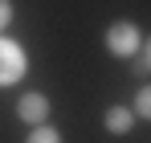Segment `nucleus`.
Returning <instances> with one entry per match:
<instances>
[{
    "label": "nucleus",
    "instance_id": "1",
    "mask_svg": "<svg viewBox=\"0 0 151 143\" xmlns=\"http://www.w3.org/2000/svg\"><path fill=\"white\" fill-rule=\"evenodd\" d=\"M143 49V33L135 21H114L106 29V53L110 57H135Z\"/></svg>",
    "mask_w": 151,
    "mask_h": 143
},
{
    "label": "nucleus",
    "instance_id": "2",
    "mask_svg": "<svg viewBox=\"0 0 151 143\" xmlns=\"http://www.w3.org/2000/svg\"><path fill=\"white\" fill-rule=\"evenodd\" d=\"M29 70V57L25 49L17 45V41H8V37H0V90L4 86H17Z\"/></svg>",
    "mask_w": 151,
    "mask_h": 143
},
{
    "label": "nucleus",
    "instance_id": "3",
    "mask_svg": "<svg viewBox=\"0 0 151 143\" xmlns=\"http://www.w3.org/2000/svg\"><path fill=\"white\" fill-rule=\"evenodd\" d=\"M17 119L29 123V127L49 123V98L41 94V90H29V94H21V102H17Z\"/></svg>",
    "mask_w": 151,
    "mask_h": 143
},
{
    "label": "nucleus",
    "instance_id": "4",
    "mask_svg": "<svg viewBox=\"0 0 151 143\" xmlns=\"http://www.w3.org/2000/svg\"><path fill=\"white\" fill-rule=\"evenodd\" d=\"M131 127H135L131 106H110V110H106V131H110V135H127Z\"/></svg>",
    "mask_w": 151,
    "mask_h": 143
},
{
    "label": "nucleus",
    "instance_id": "5",
    "mask_svg": "<svg viewBox=\"0 0 151 143\" xmlns=\"http://www.w3.org/2000/svg\"><path fill=\"white\" fill-rule=\"evenodd\" d=\"M25 143H65V139H61V131H57V127H49V123H37V127L25 135Z\"/></svg>",
    "mask_w": 151,
    "mask_h": 143
},
{
    "label": "nucleus",
    "instance_id": "6",
    "mask_svg": "<svg viewBox=\"0 0 151 143\" xmlns=\"http://www.w3.org/2000/svg\"><path fill=\"white\" fill-rule=\"evenodd\" d=\"M131 115H135V119H151V86H143V90L135 94V106H131Z\"/></svg>",
    "mask_w": 151,
    "mask_h": 143
},
{
    "label": "nucleus",
    "instance_id": "7",
    "mask_svg": "<svg viewBox=\"0 0 151 143\" xmlns=\"http://www.w3.org/2000/svg\"><path fill=\"white\" fill-rule=\"evenodd\" d=\"M12 17H17V12H12V0H0V33L12 25Z\"/></svg>",
    "mask_w": 151,
    "mask_h": 143
}]
</instances>
